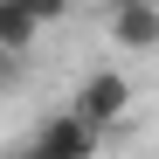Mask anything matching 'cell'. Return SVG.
Here are the masks:
<instances>
[{"mask_svg":"<svg viewBox=\"0 0 159 159\" xmlns=\"http://www.w3.org/2000/svg\"><path fill=\"white\" fill-rule=\"evenodd\" d=\"M35 28H42V14L28 7V0H0V48H7L14 62L35 48Z\"/></svg>","mask_w":159,"mask_h":159,"instance_id":"277c9868","label":"cell"},{"mask_svg":"<svg viewBox=\"0 0 159 159\" xmlns=\"http://www.w3.org/2000/svg\"><path fill=\"white\" fill-rule=\"evenodd\" d=\"M28 7H35L42 21H62V14H69V0H28Z\"/></svg>","mask_w":159,"mask_h":159,"instance_id":"5b68a950","label":"cell"},{"mask_svg":"<svg viewBox=\"0 0 159 159\" xmlns=\"http://www.w3.org/2000/svg\"><path fill=\"white\" fill-rule=\"evenodd\" d=\"M97 139H104V125H90V118L69 104V111L42 118V131H35V145H28V152H35V159H90Z\"/></svg>","mask_w":159,"mask_h":159,"instance_id":"6da1fadb","label":"cell"},{"mask_svg":"<svg viewBox=\"0 0 159 159\" xmlns=\"http://www.w3.org/2000/svg\"><path fill=\"white\" fill-rule=\"evenodd\" d=\"M111 42L118 48H159V0H111Z\"/></svg>","mask_w":159,"mask_h":159,"instance_id":"3957f363","label":"cell"},{"mask_svg":"<svg viewBox=\"0 0 159 159\" xmlns=\"http://www.w3.org/2000/svg\"><path fill=\"white\" fill-rule=\"evenodd\" d=\"M69 104H76L90 125H104V131H111V125L125 118V104H131V83H125L118 69H90L83 83H76V97H69Z\"/></svg>","mask_w":159,"mask_h":159,"instance_id":"7a4b0ae2","label":"cell"}]
</instances>
